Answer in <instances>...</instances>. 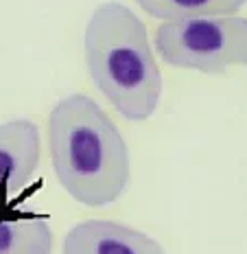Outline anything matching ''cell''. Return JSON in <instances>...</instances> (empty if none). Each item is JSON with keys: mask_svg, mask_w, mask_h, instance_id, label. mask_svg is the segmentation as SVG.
<instances>
[{"mask_svg": "<svg viewBox=\"0 0 247 254\" xmlns=\"http://www.w3.org/2000/svg\"><path fill=\"white\" fill-rule=\"evenodd\" d=\"M49 149L61 189L75 202L101 208L127 190V142L101 105L86 94H68L52 105Z\"/></svg>", "mask_w": 247, "mask_h": 254, "instance_id": "1", "label": "cell"}, {"mask_svg": "<svg viewBox=\"0 0 247 254\" xmlns=\"http://www.w3.org/2000/svg\"><path fill=\"white\" fill-rule=\"evenodd\" d=\"M86 66L99 92L131 123L155 114L162 99V72L147 26L129 7L103 2L83 33Z\"/></svg>", "mask_w": 247, "mask_h": 254, "instance_id": "2", "label": "cell"}, {"mask_svg": "<svg viewBox=\"0 0 247 254\" xmlns=\"http://www.w3.org/2000/svg\"><path fill=\"white\" fill-rule=\"evenodd\" d=\"M153 44L162 62L182 70L221 75L232 68H247V18H197L162 22Z\"/></svg>", "mask_w": 247, "mask_h": 254, "instance_id": "3", "label": "cell"}, {"mask_svg": "<svg viewBox=\"0 0 247 254\" xmlns=\"http://www.w3.org/2000/svg\"><path fill=\"white\" fill-rule=\"evenodd\" d=\"M64 254H166L153 237L109 219H86L68 230Z\"/></svg>", "mask_w": 247, "mask_h": 254, "instance_id": "4", "label": "cell"}, {"mask_svg": "<svg viewBox=\"0 0 247 254\" xmlns=\"http://www.w3.org/2000/svg\"><path fill=\"white\" fill-rule=\"evenodd\" d=\"M40 129L29 119L0 125V193L22 190L40 167Z\"/></svg>", "mask_w": 247, "mask_h": 254, "instance_id": "5", "label": "cell"}, {"mask_svg": "<svg viewBox=\"0 0 247 254\" xmlns=\"http://www.w3.org/2000/svg\"><path fill=\"white\" fill-rule=\"evenodd\" d=\"M52 228L46 215H0V254H50Z\"/></svg>", "mask_w": 247, "mask_h": 254, "instance_id": "6", "label": "cell"}, {"mask_svg": "<svg viewBox=\"0 0 247 254\" xmlns=\"http://www.w3.org/2000/svg\"><path fill=\"white\" fill-rule=\"evenodd\" d=\"M140 9L162 22H184L197 18H223L234 15L247 0H134Z\"/></svg>", "mask_w": 247, "mask_h": 254, "instance_id": "7", "label": "cell"}]
</instances>
